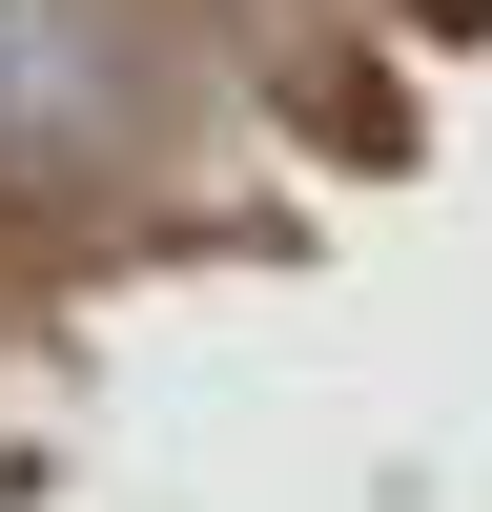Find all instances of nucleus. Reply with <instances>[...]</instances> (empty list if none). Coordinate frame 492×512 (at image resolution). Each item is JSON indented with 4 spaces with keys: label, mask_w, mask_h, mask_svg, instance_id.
I'll list each match as a JSON object with an SVG mask.
<instances>
[{
    "label": "nucleus",
    "mask_w": 492,
    "mask_h": 512,
    "mask_svg": "<svg viewBox=\"0 0 492 512\" xmlns=\"http://www.w3.org/2000/svg\"><path fill=\"white\" fill-rule=\"evenodd\" d=\"M62 82V0H0V103H41Z\"/></svg>",
    "instance_id": "f257e3e1"
}]
</instances>
